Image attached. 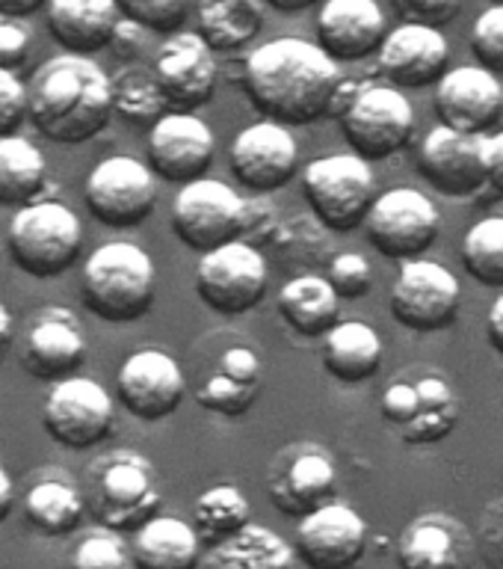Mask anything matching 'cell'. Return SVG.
I'll return each instance as SVG.
<instances>
[{
  "label": "cell",
  "instance_id": "38",
  "mask_svg": "<svg viewBox=\"0 0 503 569\" xmlns=\"http://www.w3.org/2000/svg\"><path fill=\"white\" fill-rule=\"evenodd\" d=\"M462 264L483 288H503V217H486L465 231Z\"/></svg>",
  "mask_w": 503,
  "mask_h": 569
},
{
  "label": "cell",
  "instance_id": "28",
  "mask_svg": "<svg viewBox=\"0 0 503 569\" xmlns=\"http://www.w3.org/2000/svg\"><path fill=\"white\" fill-rule=\"evenodd\" d=\"M119 3L115 0H51L48 3V30L66 53L101 51L110 44L119 24Z\"/></svg>",
  "mask_w": 503,
  "mask_h": 569
},
{
  "label": "cell",
  "instance_id": "41",
  "mask_svg": "<svg viewBox=\"0 0 503 569\" xmlns=\"http://www.w3.org/2000/svg\"><path fill=\"white\" fill-rule=\"evenodd\" d=\"M471 53L477 57V66L486 71L503 74V3L480 12L471 27Z\"/></svg>",
  "mask_w": 503,
  "mask_h": 569
},
{
  "label": "cell",
  "instance_id": "44",
  "mask_svg": "<svg viewBox=\"0 0 503 569\" xmlns=\"http://www.w3.org/2000/svg\"><path fill=\"white\" fill-rule=\"evenodd\" d=\"M474 546L489 567L503 569V496L486 505V510L480 516Z\"/></svg>",
  "mask_w": 503,
  "mask_h": 569
},
{
  "label": "cell",
  "instance_id": "48",
  "mask_svg": "<svg viewBox=\"0 0 503 569\" xmlns=\"http://www.w3.org/2000/svg\"><path fill=\"white\" fill-rule=\"evenodd\" d=\"M486 167H489V184L503 193V131L495 137H486Z\"/></svg>",
  "mask_w": 503,
  "mask_h": 569
},
{
  "label": "cell",
  "instance_id": "1",
  "mask_svg": "<svg viewBox=\"0 0 503 569\" xmlns=\"http://www.w3.org/2000/svg\"><path fill=\"white\" fill-rule=\"evenodd\" d=\"M243 87L258 113L279 124H314L338 116L355 83L318 42L282 36L247 60Z\"/></svg>",
  "mask_w": 503,
  "mask_h": 569
},
{
  "label": "cell",
  "instance_id": "23",
  "mask_svg": "<svg viewBox=\"0 0 503 569\" xmlns=\"http://www.w3.org/2000/svg\"><path fill=\"white\" fill-rule=\"evenodd\" d=\"M435 116L465 133H483L503 116V83L483 66H456L435 83Z\"/></svg>",
  "mask_w": 503,
  "mask_h": 569
},
{
  "label": "cell",
  "instance_id": "52",
  "mask_svg": "<svg viewBox=\"0 0 503 569\" xmlns=\"http://www.w3.org/2000/svg\"><path fill=\"white\" fill-rule=\"evenodd\" d=\"M12 336H16V320L9 315L7 302H0V350H7Z\"/></svg>",
  "mask_w": 503,
  "mask_h": 569
},
{
  "label": "cell",
  "instance_id": "2",
  "mask_svg": "<svg viewBox=\"0 0 503 569\" xmlns=\"http://www.w3.org/2000/svg\"><path fill=\"white\" fill-rule=\"evenodd\" d=\"M27 119L57 146L95 140L113 119L110 74L80 53L44 60L27 87Z\"/></svg>",
  "mask_w": 503,
  "mask_h": 569
},
{
  "label": "cell",
  "instance_id": "33",
  "mask_svg": "<svg viewBox=\"0 0 503 569\" xmlns=\"http://www.w3.org/2000/svg\"><path fill=\"white\" fill-rule=\"evenodd\" d=\"M264 0H199L195 7L199 36L213 53L240 51L255 42L264 30Z\"/></svg>",
  "mask_w": 503,
  "mask_h": 569
},
{
  "label": "cell",
  "instance_id": "21",
  "mask_svg": "<svg viewBox=\"0 0 503 569\" xmlns=\"http://www.w3.org/2000/svg\"><path fill=\"white\" fill-rule=\"evenodd\" d=\"M160 92L167 98L169 110L193 113L204 107L217 92V57L199 33H169L158 48L154 69Z\"/></svg>",
  "mask_w": 503,
  "mask_h": 569
},
{
  "label": "cell",
  "instance_id": "3",
  "mask_svg": "<svg viewBox=\"0 0 503 569\" xmlns=\"http://www.w3.org/2000/svg\"><path fill=\"white\" fill-rule=\"evenodd\" d=\"M80 291L95 318L107 323H133L154 306L158 270L145 249L128 240H113L89 252Z\"/></svg>",
  "mask_w": 503,
  "mask_h": 569
},
{
  "label": "cell",
  "instance_id": "17",
  "mask_svg": "<svg viewBox=\"0 0 503 569\" xmlns=\"http://www.w3.org/2000/svg\"><path fill=\"white\" fill-rule=\"evenodd\" d=\"M231 176L243 190L255 196H270L282 190L300 169V146L288 124L255 122L231 140L229 149Z\"/></svg>",
  "mask_w": 503,
  "mask_h": 569
},
{
  "label": "cell",
  "instance_id": "14",
  "mask_svg": "<svg viewBox=\"0 0 503 569\" xmlns=\"http://www.w3.org/2000/svg\"><path fill=\"white\" fill-rule=\"evenodd\" d=\"M462 302L460 279L439 261H400L391 288V315L409 332H442L456 320Z\"/></svg>",
  "mask_w": 503,
  "mask_h": 569
},
{
  "label": "cell",
  "instance_id": "47",
  "mask_svg": "<svg viewBox=\"0 0 503 569\" xmlns=\"http://www.w3.org/2000/svg\"><path fill=\"white\" fill-rule=\"evenodd\" d=\"M142 39H145V30L140 24H133L131 18H119V24H115L113 36H110V44L107 48H113L119 57H137V51L142 48Z\"/></svg>",
  "mask_w": 503,
  "mask_h": 569
},
{
  "label": "cell",
  "instance_id": "37",
  "mask_svg": "<svg viewBox=\"0 0 503 569\" xmlns=\"http://www.w3.org/2000/svg\"><path fill=\"white\" fill-rule=\"evenodd\" d=\"M110 104L113 116L133 128H151L160 116L169 113L167 98L149 69L115 71L110 78Z\"/></svg>",
  "mask_w": 503,
  "mask_h": 569
},
{
  "label": "cell",
  "instance_id": "7",
  "mask_svg": "<svg viewBox=\"0 0 503 569\" xmlns=\"http://www.w3.org/2000/svg\"><path fill=\"white\" fill-rule=\"evenodd\" d=\"M338 122L353 154L373 163L398 154L412 142L415 110L403 89L391 83H364L353 87L338 110Z\"/></svg>",
  "mask_w": 503,
  "mask_h": 569
},
{
  "label": "cell",
  "instance_id": "19",
  "mask_svg": "<svg viewBox=\"0 0 503 569\" xmlns=\"http://www.w3.org/2000/svg\"><path fill=\"white\" fill-rule=\"evenodd\" d=\"M217 154L213 131L195 113L169 110L149 128L145 158L154 178L169 184H187L208 172Z\"/></svg>",
  "mask_w": 503,
  "mask_h": 569
},
{
  "label": "cell",
  "instance_id": "29",
  "mask_svg": "<svg viewBox=\"0 0 503 569\" xmlns=\"http://www.w3.org/2000/svg\"><path fill=\"white\" fill-rule=\"evenodd\" d=\"M133 569H199L202 540L190 522L178 516H151L133 531Z\"/></svg>",
  "mask_w": 503,
  "mask_h": 569
},
{
  "label": "cell",
  "instance_id": "30",
  "mask_svg": "<svg viewBox=\"0 0 503 569\" xmlns=\"http://www.w3.org/2000/svg\"><path fill=\"white\" fill-rule=\"evenodd\" d=\"M382 356L385 347L380 332L362 320H338L323 336V368L344 386L373 380L382 368Z\"/></svg>",
  "mask_w": 503,
  "mask_h": 569
},
{
  "label": "cell",
  "instance_id": "53",
  "mask_svg": "<svg viewBox=\"0 0 503 569\" xmlns=\"http://www.w3.org/2000/svg\"><path fill=\"white\" fill-rule=\"evenodd\" d=\"M266 7L279 9V12H302V9L314 7L318 0H264Z\"/></svg>",
  "mask_w": 503,
  "mask_h": 569
},
{
  "label": "cell",
  "instance_id": "15",
  "mask_svg": "<svg viewBox=\"0 0 503 569\" xmlns=\"http://www.w3.org/2000/svg\"><path fill=\"white\" fill-rule=\"evenodd\" d=\"M338 492V466L323 445L300 442L282 448L266 475V498L279 513L302 519L329 505Z\"/></svg>",
  "mask_w": 503,
  "mask_h": 569
},
{
  "label": "cell",
  "instance_id": "8",
  "mask_svg": "<svg viewBox=\"0 0 503 569\" xmlns=\"http://www.w3.org/2000/svg\"><path fill=\"white\" fill-rule=\"evenodd\" d=\"M302 196L326 231L359 229L376 199V176L359 154H326L302 169Z\"/></svg>",
  "mask_w": 503,
  "mask_h": 569
},
{
  "label": "cell",
  "instance_id": "11",
  "mask_svg": "<svg viewBox=\"0 0 503 569\" xmlns=\"http://www.w3.org/2000/svg\"><path fill=\"white\" fill-rule=\"evenodd\" d=\"M362 226L380 256L412 261L435 243L442 231V213L433 199L415 187H391L385 193H376Z\"/></svg>",
  "mask_w": 503,
  "mask_h": 569
},
{
  "label": "cell",
  "instance_id": "16",
  "mask_svg": "<svg viewBox=\"0 0 503 569\" xmlns=\"http://www.w3.org/2000/svg\"><path fill=\"white\" fill-rule=\"evenodd\" d=\"M418 169L426 184L451 199L480 193L489 184L486 133H465L435 124L418 149Z\"/></svg>",
  "mask_w": 503,
  "mask_h": 569
},
{
  "label": "cell",
  "instance_id": "32",
  "mask_svg": "<svg viewBox=\"0 0 503 569\" xmlns=\"http://www.w3.org/2000/svg\"><path fill=\"white\" fill-rule=\"evenodd\" d=\"M199 569H296V551L275 531L249 522L229 540L208 546Z\"/></svg>",
  "mask_w": 503,
  "mask_h": 569
},
{
  "label": "cell",
  "instance_id": "12",
  "mask_svg": "<svg viewBox=\"0 0 503 569\" xmlns=\"http://www.w3.org/2000/svg\"><path fill=\"white\" fill-rule=\"evenodd\" d=\"M89 213L107 229H133L158 208V178L131 154L104 158L83 184Z\"/></svg>",
  "mask_w": 503,
  "mask_h": 569
},
{
  "label": "cell",
  "instance_id": "49",
  "mask_svg": "<svg viewBox=\"0 0 503 569\" xmlns=\"http://www.w3.org/2000/svg\"><path fill=\"white\" fill-rule=\"evenodd\" d=\"M486 336H489V345L495 347V353L503 356V293L492 302V309H489Z\"/></svg>",
  "mask_w": 503,
  "mask_h": 569
},
{
  "label": "cell",
  "instance_id": "39",
  "mask_svg": "<svg viewBox=\"0 0 503 569\" xmlns=\"http://www.w3.org/2000/svg\"><path fill=\"white\" fill-rule=\"evenodd\" d=\"M71 569H133L131 549L115 531H92L71 551Z\"/></svg>",
  "mask_w": 503,
  "mask_h": 569
},
{
  "label": "cell",
  "instance_id": "42",
  "mask_svg": "<svg viewBox=\"0 0 503 569\" xmlns=\"http://www.w3.org/2000/svg\"><path fill=\"white\" fill-rule=\"evenodd\" d=\"M326 282L335 288L341 300H359L373 288L371 261L362 252H338L329 258Z\"/></svg>",
  "mask_w": 503,
  "mask_h": 569
},
{
  "label": "cell",
  "instance_id": "31",
  "mask_svg": "<svg viewBox=\"0 0 503 569\" xmlns=\"http://www.w3.org/2000/svg\"><path fill=\"white\" fill-rule=\"evenodd\" d=\"M279 318L302 338H323L341 320V297L326 282V276L305 273L282 284Z\"/></svg>",
  "mask_w": 503,
  "mask_h": 569
},
{
  "label": "cell",
  "instance_id": "43",
  "mask_svg": "<svg viewBox=\"0 0 503 569\" xmlns=\"http://www.w3.org/2000/svg\"><path fill=\"white\" fill-rule=\"evenodd\" d=\"M33 44V27L24 18L0 16V69H21L30 57Z\"/></svg>",
  "mask_w": 503,
  "mask_h": 569
},
{
  "label": "cell",
  "instance_id": "27",
  "mask_svg": "<svg viewBox=\"0 0 503 569\" xmlns=\"http://www.w3.org/2000/svg\"><path fill=\"white\" fill-rule=\"evenodd\" d=\"M261 382H264L261 356L252 347L234 345L222 350L220 362L213 365V371L204 377L195 391V400H199V407L217 412V416H243L255 403Z\"/></svg>",
  "mask_w": 503,
  "mask_h": 569
},
{
  "label": "cell",
  "instance_id": "51",
  "mask_svg": "<svg viewBox=\"0 0 503 569\" xmlns=\"http://www.w3.org/2000/svg\"><path fill=\"white\" fill-rule=\"evenodd\" d=\"M44 0H0V16L27 18L33 16L36 9H42Z\"/></svg>",
  "mask_w": 503,
  "mask_h": 569
},
{
  "label": "cell",
  "instance_id": "24",
  "mask_svg": "<svg viewBox=\"0 0 503 569\" xmlns=\"http://www.w3.org/2000/svg\"><path fill=\"white\" fill-rule=\"evenodd\" d=\"M400 569H474V533L451 513L415 516L398 540Z\"/></svg>",
  "mask_w": 503,
  "mask_h": 569
},
{
  "label": "cell",
  "instance_id": "36",
  "mask_svg": "<svg viewBox=\"0 0 503 569\" xmlns=\"http://www.w3.org/2000/svg\"><path fill=\"white\" fill-rule=\"evenodd\" d=\"M252 522V505L243 489L231 483H217L204 489L193 505V528L202 546H217L243 531Z\"/></svg>",
  "mask_w": 503,
  "mask_h": 569
},
{
  "label": "cell",
  "instance_id": "20",
  "mask_svg": "<svg viewBox=\"0 0 503 569\" xmlns=\"http://www.w3.org/2000/svg\"><path fill=\"white\" fill-rule=\"evenodd\" d=\"M293 551L309 569H353L368 551V522L350 505L329 501L302 516Z\"/></svg>",
  "mask_w": 503,
  "mask_h": 569
},
{
  "label": "cell",
  "instance_id": "34",
  "mask_svg": "<svg viewBox=\"0 0 503 569\" xmlns=\"http://www.w3.org/2000/svg\"><path fill=\"white\" fill-rule=\"evenodd\" d=\"M83 516H87L83 492L69 478H62L60 471H53L51 478H39L27 489L24 519L33 531L44 533V537L74 533L83 522Z\"/></svg>",
  "mask_w": 503,
  "mask_h": 569
},
{
  "label": "cell",
  "instance_id": "5",
  "mask_svg": "<svg viewBox=\"0 0 503 569\" xmlns=\"http://www.w3.org/2000/svg\"><path fill=\"white\" fill-rule=\"evenodd\" d=\"M382 418L406 445H435L460 421V395L433 365H415L382 391Z\"/></svg>",
  "mask_w": 503,
  "mask_h": 569
},
{
  "label": "cell",
  "instance_id": "54",
  "mask_svg": "<svg viewBox=\"0 0 503 569\" xmlns=\"http://www.w3.org/2000/svg\"><path fill=\"white\" fill-rule=\"evenodd\" d=\"M495 3H503V0H495Z\"/></svg>",
  "mask_w": 503,
  "mask_h": 569
},
{
  "label": "cell",
  "instance_id": "40",
  "mask_svg": "<svg viewBox=\"0 0 503 569\" xmlns=\"http://www.w3.org/2000/svg\"><path fill=\"white\" fill-rule=\"evenodd\" d=\"M119 12L154 33H178L190 12V0H115Z\"/></svg>",
  "mask_w": 503,
  "mask_h": 569
},
{
  "label": "cell",
  "instance_id": "9",
  "mask_svg": "<svg viewBox=\"0 0 503 569\" xmlns=\"http://www.w3.org/2000/svg\"><path fill=\"white\" fill-rule=\"evenodd\" d=\"M270 270L264 256L247 240H229L208 249L193 270V288L199 300L222 318L247 315L264 300Z\"/></svg>",
  "mask_w": 503,
  "mask_h": 569
},
{
  "label": "cell",
  "instance_id": "25",
  "mask_svg": "<svg viewBox=\"0 0 503 569\" xmlns=\"http://www.w3.org/2000/svg\"><path fill=\"white\" fill-rule=\"evenodd\" d=\"M87 362V338L78 318L60 306H44V311L30 323L21 345V365L33 380L57 382L78 373Z\"/></svg>",
  "mask_w": 503,
  "mask_h": 569
},
{
  "label": "cell",
  "instance_id": "18",
  "mask_svg": "<svg viewBox=\"0 0 503 569\" xmlns=\"http://www.w3.org/2000/svg\"><path fill=\"white\" fill-rule=\"evenodd\" d=\"M115 391L133 418L151 425V421H163L181 407L187 380L175 356L158 347H142L122 362L115 373Z\"/></svg>",
  "mask_w": 503,
  "mask_h": 569
},
{
  "label": "cell",
  "instance_id": "45",
  "mask_svg": "<svg viewBox=\"0 0 503 569\" xmlns=\"http://www.w3.org/2000/svg\"><path fill=\"white\" fill-rule=\"evenodd\" d=\"M27 119V87L16 71L0 69V137L18 131Z\"/></svg>",
  "mask_w": 503,
  "mask_h": 569
},
{
  "label": "cell",
  "instance_id": "46",
  "mask_svg": "<svg viewBox=\"0 0 503 569\" xmlns=\"http://www.w3.org/2000/svg\"><path fill=\"white\" fill-rule=\"evenodd\" d=\"M391 3L406 24H430L442 30V24H451L460 16L465 0H391Z\"/></svg>",
  "mask_w": 503,
  "mask_h": 569
},
{
  "label": "cell",
  "instance_id": "10",
  "mask_svg": "<svg viewBox=\"0 0 503 569\" xmlns=\"http://www.w3.org/2000/svg\"><path fill=\"white\" fill-rule=\"evenodd\" d=\"M172 231L193 252H208L247 231V199L217 178H195L178 190L172 202Z\"/></svg>",
  "mask_w": 503,
  "mask_h": 569
},
{
  "label": "cell",
  "instance_id": "4",
  "mask_svg": "<svg viewBox=\"0 0 503 569\" xmlns=\"http://www.w3.org/2000/svg\"><path fill=\"white\" fill-rule=\"evenodd\" d=\"M83 501L107 531H137L160 510L158 471L142 453L122 451L98 457L83 478Z\"/></svg>",
  "mask_w": 503,
  "mask_h": 569
},
{
  "label": "cell",
  "instance_id": "26",
  "mask_svg": "<svg viewBox=\"0 0 503 569\" xmlns=\"http://www.w3.org/2000/svg\"><path fill=\"white\" fill-rule=\"evenodd\" d=\"M389 21L376 0H326L318 16V44L335 62H359L380 51Z\"/></svg>",
  "mask_w": 503,
  "mask_h": 569
},
{
  "label": "cell",
  "instance_id": "22",
  "mask_svg": "<svg viewBox=\"0 0 503 569\" xmlns=\"http://www.w3.org/2000/svg\"><path fill=\"white\" fill-rule=\"evenodd\" d=\"M380 71L391 87L424 89L451 69V42L439 27L400 24L380 44Z\"/></svg>",
  "mask_w": 503,
  "mask_h": 569
},
{
  "label": "cell",
  "instance_id": "13",
  "mask_svg": "<svg viewBox=\"0 0 503 569\" xmlns=\"http://www.w3.org/2000/svg\"><path fill=\"white\" fill-rule=\"evenodd\" d=\"M115 403L98 380L71 373L57 380L42 407V427L53 442L71 451H89L110 436Z\"/></svg>",
  "mask_w": 503,
  "mask_h": 569
},
{
  "label": "cell",
  "instance_id": "50",
  "mask_svg": "<svg viewBox=\"0 0 503 569\" xmlns=\"http://www.w3.org/2000/svg\"><path fill=\"white\" fill-rule=\"evenodd\" d=\"M12 507H16V483L9 478V471L0 466V522H7Z\"/></svg>",
  "mask_w": 503,
  "mask_h": 569
},
{
  "label": "cell",
  "instance_id": "35",
  "mask_svg": "<svg viewBox=\"0 0 503 569\" xmlns=\"http://www.w3.org/2000/svg\"><path fill=\"white\" fill-rule=\"evenodd\" d=\"M48 187V160L36 142L9 133L0 137V204L24 208L42 199Z\"/></svg>",
  "mask_w": 503,
  "mask_h": 569
},
{
  "label": "cell",
  "instance_id": "6",
  "mask_svg": "<svg viewBox=\"0 0 503 569\" xmlns=\"http://www.w3.org/2000/svg\"><path fill=\"white\" fill-rule=\"evenodd\" d=\"M7 238L18 270L36 279L66 273L83 252V226L78 213L53 199H36L18 208Z\"/></svg>",
  "mask_w": 503,
  "mask_h": 569
}]
</instances>
